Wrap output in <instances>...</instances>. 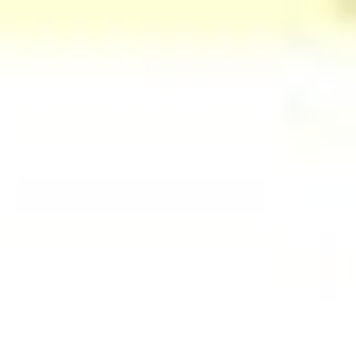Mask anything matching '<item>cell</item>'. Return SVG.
<instances>
[{
    "instance_id": "6da1fadb",
    "label": "cell",
    "mask_w": 356,
    "mask_h": 356,
    "mask_svg": "<svg viewBox=\"0 0 356 356\" xmlns=\"http://www.w3.org/2000/svg\"><path fill=\"white\" fill-rule=\"evenodd\" d=\"M339 18H356V0H339Z\"/></svg>"
}]
</instances>
